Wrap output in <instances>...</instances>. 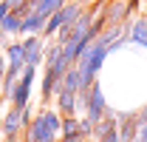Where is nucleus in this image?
I'll use <instances>...</instances> for the list:
<instances>
[{
	"label": "nucleus",
	"mask_w": 147,
	"mask_h": 142,
	"mask_svg": "<svg viewBox=\"0 0 147 142\" xmlns=\"http://www.w3.org/2000/svg\"><path fill=\"white\" fill-rule=\"evenodd\" d=\"M34 119V111H31V102L26 108H6L3 111V134L0 139L3 142H23V131L28 128V122Z\"/></svg>",
	"instance_id": "obj_1"
},
{
	"label": "nucleus",
	"mask_w": 147,
	"mask_h": 142,
	"mask_svg": "<svg viewBox=\"0 0 147 142\" xmlns=\"http://www.w3.org/2000/svg\"><path fill=\"white\" fill-rule=\"evenodd\" d=\"M37 77H40V68H37V66H26V68H23L17 85H14L11 97H9V105L11 108H26L28 102H31V91H34Z\"/></svg>",
	"instance_id": "obj_2"
},
{
	"label": "nucleus",
	"mask_w": 147,
	"mask_h": 142,
	"mask_svg": "<svg viewBox=\"0 0 147 142\" xmlns=\"http://www.w3.org/2000/svg\"><path fill=\"white\" fill-rule=\"evenodd\" d=\"M108 97H105V91H102V85H99V80L93 83L91 88H88V102H85V111H82V117H88L93 125L99 122L105 114H108Z\"/></svg>",
	"instance_id": "obj_3"
},
{
	"label": "nucleus",
	"mask_w": 147,
	"mask_h": 142,
	"mask_svg": "<svg viewBox=\"0 0 147 142\" xmlns=\"http://www.w3.org/2000/svg\"><path fill=\"white\" fill-rule=\"evenodd\" d=\"M45 46H48V40H45L42 34H26V37H23L26 66H37V68H42V63H45Z\"/></svg>",
	"instance_id": "obj_4"
},
{
	"label": "nucleus",
	"mask_w": 147,
	"mask_h": 142,
	"mask_svg": "<svg viewBox=\"0 0 147 142\" xmlns=\"http://www.w3.org/2000/svg\"><path fill=\"white\" fill-rule=\"evenodd\" d=\"M93 139L96 142H119V119H116L113 108H108V114L93 125Z\"/></svg>",
	"instance_id": "obj_5"
},
{
	"label": "nucleus",
	"mask_w": 147,
	"mask_h": 142,
	"mask_svg": "<svg viewBox=\"0 0 147 142\" xmlns=\"http://www.w3.org/2000/svg\"><path fill=\"white\" fill-rule=\"evenodd\" d=\"M59 137H57L54 131H48L45 128V122H42V117L37 114L34 119L28 122V128L23 131V142H57Z\"/></svg>",
	"instance_id": "obj_6"
},
{
	"label": "nucleus",
	"mask_w": 147,
	"mask_h": 142,
	"mask_svg": "<svg viewBox=\"0 0 147 142\" xmlns=\"http://www.w3.org/2000/svg\"><path fill=\"white\" fill-rule=\"evenodd\" d=\"M127 43L147 51V17L127 20Z\"/></svg>",
	"instance_id": "obj_7"
},
{
	"label": "nucleus",
	"mask_w": 147,
	"mask_h": 142,
	"mask_svg": "<svg viewBox=\"0 0 147 142\" xmlns=\"http://www.w3.org/2000/svg\"><path fill=\"white\" fill-rule=\"evenodd\" d=\"M119 119V142H133L139 137V119H136V111L127 114H116Z\"/></svg>",
	"instance_id": "obj_8"
},
{
	"label": "nucleus",
	"mask_w": 147,
	"mask_h": 142,
	"mask_svg": "<svg viewBox=\"0 0 147 142\" xmlns=\"http://www.w3.org/2000/svg\"><path fill=\"white\" fill-rule=\"evenodd\" d=\"M6 54V63H9V71H17L23 74L26 68V54H23V40H9V46L3 48Z\"/></svg>",
	"instance_id": "obj_9"
},
{
	"label": "nucleus",
	"mask_w": 147,
	"mask_h": 142,
	"mask_svg": "<svg viewBox=\"0 0 147 142\" xmlns=\"http://www.w3.org/2000/svg\"><path fill=\"white\" fill-rule=\"evenodd\" d=\"M0 34H6L9 40H17V37L23 34V17H20L14 9L0 20Z\"/></svg>",
	"instance_id": "obj_10"
},
{
	"label": "nucleus",
	"mask_w": 147,
	"mask_h": 142,
	"mask_svg": "<svg viewBox=\"0 0 147 142\" xmlns=\"http://www.w3.org/2000/svg\"><path fill=\"white\" fill-rule=\"evenodd\" d=\"M45 14L42 12H37V9H31L26 17H23V34L20 37H26V34H42V29H45Z\"/></svg>",
	"instance_id": "obj_11"
},
{
	"label": "nucleus",
	"mask_w": 147,
	"mask_h": 142,
	"mask_svg": "<svg viewBox=\"0 0 147 142\" xmlns=\"http://www.w3.org/2000/svg\"><path fill=\"white\" fill-rule=\"evenodd\" d=\"M59 88H62V91H71V94H79V71L74 68V66L65 71V77L59 80Z\"/></svg>",
	"instance_id": "obj_12"
},
{
	"label": "nucleus",
	"mask_w": 147,
	"mask_h": 142,
	"mask_svg": "<svg viewBox=\"0 0 147 142\" xmlns=\"http://www.w3.org/2000/svg\"><path fill=\"white\" fill-rule=\"evenodd\" d=\"M79 131V117H62V131H59V137L62 134H76Z\"/></svg>",
	"instance_id": "obj_13"
},
{
	"label": "nucleus",
	"mask_w": 147,
	"mask_h": 142,
	"mask_svg": "<svg viewBox=\"0 0 147 142\" xmlns=\"http://www.w3.org/2000/svg\"><path fill=\"white\" fill-rule=\"evenodd\" d=\"M6 71H9V63H6V54H3V48H0V83H3Z\"/></svg>",
	"instance_id": "obj_14"
},
{
	"label": "nucleus",
	"mask_w": 147,
	"mask_h": 142,
	"mask_svg": "<svg viewBox=\"0 0 147 142\" xmlns=\"http://www.w3.org/2000/svg\"><path fill=\"white\" fill-rule=\"evenodd\" d=\"M42 3H45V6L51 9V12H57V9H62V6H65L68 0H42Z\"/></svg>",
	"instance_id": "obj_15"
},
{
	"label": "nucleus",
	"mask_w": 147,
	"mask_h": 142,
	"mask_svg": "<svg viewBox=\"0 0 147 142\" xmlns=\"http://www.w3.org/2000/svg\"><path fill=\"white\" fill-rule=\"evenodd\" d=\"M9 12H11V6H9V3H6V0H0V20L6 17V14H9Z\"/></svg>",
	"instance_id": "obj_16"
},
{
	"label": "nucleus",
	"mask_w": 147,
	"mask_h": 142,
	"mask_svg": "<svg viewBox=\"0 0 147 142\" xmlns=\"http://www.w3.org/2000/svg\"><path fill=\"white\" fill-rule=\"evenodd\" d=\"M136 139H139V142H147V122L139 128V137H136Z\"/></svg>",
	"instance_id": "obj_17"
},
{
	"label": "nucleus",
	"mask_w": 147,
	"mask_h": 142,
	"mask_svg": "<svg viewBox=\"0 0 147 142\" xmlns=\"http://www.w3.org/2000/svg\"><path fill=\"white\" fill-rule=\"evenodd\" d=\"M74 3H76V6H82V9H88V6H93V3H96V0H74Z\"/></svg>",
	"instance_id": "obj_18"
},
{
	"label": "nucleus",
	"mask_w": 147,
	"mask_h": 142,
	"mask_svg": "<svg viewBox=\"0 0 147 142\" xmlns=\"http://www.w3.org/2000/svg\"><path fill=\"white\" fill-rule=\"evenodd\" d=\"M6 3H9L11 9H20V6H23V3H28V0H6Z\"/></svg>",
	"instance_id": "obj_19"
},
{
	"label": "nucleus",
	"mask_w": 147,
	"mask_h": 142,
	"mask_svg": "<svg viewBox=\"0 0 147 142\" xmlns=\"http://www.w3.org/2000/svg\"><path fill=\"white\" fill-rule=\"evenodd\" d=\"M3 105H6V100H3V94H0V111H3Z\"/></svg>",
	"instance_id": "obj_20"
},
{
	"label": "nucleus",
	"mask_w": 147,
	"mask_h": 142,
	"mask_svg": "<svg viewBox=\"0 0 147 142\" xmlns=\"http://www.w3.org/2000/svg\"><path fill=\"white\" fill-rule=\"evenodd\" d=\"M0 134H3V111H0Z\"/></svg>",
	"instance_id": "obj_21"
},
{
	"label": "nucleus",
	"mask_w": 147,
	"mask_h": 142,
	"mask_svg": "<svg viewBox=\"0 0 147 142\" xmlns=\"http://www.w3.org/2000/svg\"><path fill=\"white\" fill-rule=\"evenodd\" d=\"M133 142H139V139H133Z\"/></svg>",
	"instance_id": "obj_22"
},
{
	"label": "nucleus",
	"mask_w": 147,
	"mask_h": 142,
	"mask_svg": "<svg viewBox=\"0 0 147 142\" xmlns=\"http://www.w3.org/2000/svg\"><path fill=\"white\" fill-rule=\"evenodd\" d=\"M144 108H147V105H144Z\"/></svg>",
	"instance_id": "obj_23"
}]
</instances>
